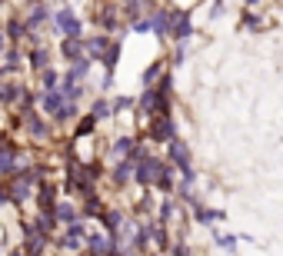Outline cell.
<instances>
[{
  "label": "cell",
  "mask_w": 283,
  "mask_h": 256,
  "mask_svg": "<svg viewBox=\"0 0 283 256\" xmlns=\"http://www.w3.org/2000/svg\"><path fill=\"white\" fill-rule=\"evenodd\" d=\"M57 23H60V27H63V30H67L70 37L80 34V23H77V17L70 14V10H60V14H57Z\"/></svg>",
  "instance_id": "obj_1"
}]
</instances>
